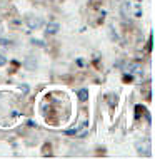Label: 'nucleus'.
<instances>
[{"instance_id": "nucleus-2", "label": "nucleus", "mask_w": 155, "mask_h": 159, "mask_svg": "<svg viewBox=\"0 0 155 159\" xmlns=\"http://www.w3.org/2000/svg\"><path fill=\"white\" fill-rule=\"evenodd\" d=\"M58 29H60L58 24H49L47 25V34H57Z\"/></svg>"}, {"instance_id": "nucleus-3", "label": "nucleus", "mask_w": 155, "mask_h": 159, "mask_svg": "<svg viewBox=\"0 0 155 159\" xmlns=\"http://www.w3.org/2000/svg\"><path fill=\"white\" fill-rule=\"evenodd\" d=\"M79 99L82 102L87 101V99H88V91H87V89H80V91H79Z\"/></svg>"}, {"instance_id": "nucleus-1", "label": "nucleus", "mask_w": 155, "mask_h": 159, "mask_svg": "<svg viewBox=\"0 0 155 159\" xmlns=\"http://www.w3.org/2000/svg\"><path fill=\"white\" fill-rule=\"evenodd\" d=\"M27 25L30 30H37V29H40L44 25V20L40 17H27Z\"/></svg>"}, {"instance_id": "nucleus-5", "label": "nucleus", "mask_w": 155, "mask_h": 159, "mask_svg": "<svg viewBox=\"0 0 155 159\" xmlns=\"http://www.w3.org/2000/svg\"><path fill=\"white\" fill-rule=\"evenodd\" d=\"M0 44H2V45H8L10 42H8V40H5V39H0Z\"/></svg>"}, {"instance_id": "nucleus-4", "label": "nucleus", "mask_w": 155, "mask_h": 159, "mask_svg": "<svg viewBox=\"0 0 155 159\" xmlns=\"http://www.w3.org/2000/svg\"><path fill=\"white\" fill-rule=\"evenodd\" d=\"M5 64H7V59L3 57L2 54H0V67H2V66H5Z\"/></svg>"}]
</instances>
